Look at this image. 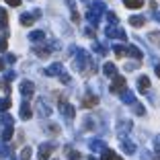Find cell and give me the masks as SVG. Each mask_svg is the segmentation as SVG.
<instances>
[{
  "mask_svg": "<svg viewBox=\"0 0 160 160\" xmlns=\"http://www.w3.org/2000/svg\"><path fill=\"white\" fill-rule=\"evenodd\" d=\"M144 23H146V19H144V17H132V19H129V25H132V27H136V29L144 27Z\"/></svg>",
  "mask_w": 160,
  "mask_h": 160,
  "instance_id": "21",
  "label": "cell"
},
{
  "mask_svg": "<svg viewBox=\"0 0 160 160\" xmlns=\"http://www.w3.org/2000/svg\"><path fill=\"white\" fill-rule=\"evenodd\" d=\"M132 127H133V123L129 121V119H125V121H119V125H117V133L123 138L127 132H129V129H132Z\"/></svg>",
  "mask_w": 160,
  "mask_h": 160,
  "instance_id": "10",
  "label": "cell"
},
{
  "mask_svg": "<svg viewBox=\"0 0 160 160\" xmlns=\"http://www.w3.org/2000/svg\"><path fill=\"white\" fill-rule=\"evenodd\" d=\"M107 10V6H105V2H90V8L86 10V21H90L92 25H97L101 21V17H103V12Z\"/></svg>",
  "mask_w": 160,
  "mask_h": 160,
  "instance_id": "1",
  "label": "cell"
},
{
  "mask_svg": "<svg viewBox=\"0 0 160 160\" xmlns=\"http://www.w3.org/2000/svg\"><path fill=\"white\" fill-rule=\"evenodd\" d=\"M156 144H158V146H160V138H156Z\"/></svg>",
  "mask_w": 160,
  "mask_h": 160,
  "instance_id": "47",
  "label": "cell"
},
{
  "mask_svg": "<svg viewBox=\"0 0 160 160\" xmlns=\"http://www.w3.org/2000/svg\"><path fill=\"white\" fill-rule=\"evenodd\" d=\"M12 133H14V127L12 125L4 127V132H2V142H8L10 138H12Z\"/></svg>",
  "mask_w": 160,
  "mask_h": 160,
  "instance_id": "29",
  "label": "cell"
},
{
  "mask_svg": "<svg viewBox=\"0 0 160 160\" xmlns=\"http://www.w3.org/2000/svg\"><path fill=\"white\" fill-rule=\"evenodd\" d=\"M33 52L37 53L39 58H47V56H52V47L43 43V45H35V47H33Z\"/></svg>",
  "mask_w": 160,
  "mask_h": 160,
  "instance_id": "9",
  "label": "cell"
},
{
  "mask_svg": "<svg viewBox=\"0 0 160 160\" xmlns=\"http://www.w3.org/2000/svg\"><path fill=\"white\" fill-rule=\"evenodd\" d=\"M121 148H123L125 154H133L136 152V144L133 142H127V140H121Z\"/></svg>",
  "mask_w": 160,
  "mask_h": 160,
  "instance_id": "18",
  "label": "cell"
},
{
  "mask_svg": "<svg viewBox=\"0 0 160 160\" xmlns=\"http://www.w3.org/2000/svg\"><path fill=\"white\" fill-rule=\"evenodd\" d=\"M148 88H150V78H148V76H140V78H138V90H140V92H146Z\"/></svg>",
  "mask_w": 160,
  "mask_h": 160,
  "instance_id": "13",
  "label": "cell"
},
{
  "mask_svg": "<svg viewBox=\"0 0 160 160\" xmlns=\"http://www.w3.org/2000/svg\"><path fill=\"white\" fill-rule=\"evenodd\" d=\"M6 25H8V14L4 8H0V29H6Z\"/></svg>",
  "mask_w": 160,
  "mask_h": 160,
  "instance_id": "28",
  "label": "cell"
},
{
  "mask_svg": "<svg viewBox=\"0 0 160 160\" xmlns=\"http://www.w3.org/2000/svg\"><path fill=\"white\" fill-rule=\"evenodd\" d=\"M123 4L127 8H142L144 6V0H123Z\"/></svg>",
  "mask_w": 160,
  "mask_h": 160,
  "instance_id": "20",
  "label": "cell"
},
{
  "mask_svg": "<svg viewBox=\"0 0 160 160\" xmlns=\"http://www.w3.org/2000/svg\"><path fill=\"white\" fill-rule=\"evenodd\" d=\"M60 80H62V82H70V76H68L66 72H62V74H60Z\"/></svg>",
  "mask_w": 160,
  "mask_h": 160,
  "instance_id": "42",
  "label": "cell"
},
{
  "mask_svg": "<svg viewBox=\"0 0 160 160\" xmlns=\"http://www.w3.org/2000/svg\"><path fill=\"white\" fill-rule=\"evenodd\" d=\"M88 160H97V158H94V156H90V158H88Z\"/></svg>",
  "mask_w": 160,
  "mask_h": 160,
  "instance_id": "48",
  "label": "cell"
},
{
  "mask_svg": "<svg viewBox=\"0 0 160 160\" xmlns=\"http://www.w3.org/2000/svg\"><path fill=\"white\" fill-rule=\"evenodd\" d=\"M39 113H41V117H49V113H52V109L45 107V101H39Z\"/></svg>",
  "mask_w": 160,
  "mask_h": 160,
  "instance_id": "27",
  "label": "cell"
},
{
  "mask_svg": "<svg viewBox=\"0 0 160 160\" xmlns=\"http://www.w3.org/2000/svg\"><path fill=\"white\" fill-rule=\"evenodd\" d=\"M0 121L4 123L6 127H8V125H12V117H10V115H0Z\"/></svg>",
  "mask_w": 160,
  "mask_h": 160,
  "instance_id": "34",
  "label": "cell"
},
{
  "mask_svg": "<svg viewBox=\"0 0 160 160\" xmlns=\"http://www.w3.org/2000/svg\"><path fill=\"white\" fill-rule=\"evenodd\" d=\"M92 52L97 53V56H107V47L101 45V43H92Z\"/></svg>",
  "mask_w": 160,
  "mask_h": 160,
  "instance_id": "26",
  "label": "cell"
},
{
  "mask_svg": "<svg viewBox=\"0 0 160 160\" xmlns=\"http://www.w3.org/2000/svg\"><path fill=\"white\" fill-rule=\"evenodd\" d=\"M148 41L154 43L156 47H160V31H152V33L148 35Z\"/></svg>",
  "mask_w": 160,
  "mask_h": 160,
  "instance_id": "22",
  "label": "cell"
},
{
  "mask_svg": "<svg viewBox=\"0 0 160 160\" xmlns=\"http://www.w3.org/2000/svg\"><path fill=\"white\" fill-rule=\"evenodd\" d=\"M133 111H136V115H144V113H146V111H144V107H142V105H133Z\"/></svg>",
  "mask_w": 160,
  "mask_h": 160,
  "instance_id": "38",
  "label": "cell"
},
{
  "mask_svg": "<svg viewBox=\"0 0 160 160\" xmlns=\"http://www.w3.org/2000/svg\"><path fill=\"white\" fill-rule=\"evenodd\" d=\"M107 37H111V39H125V31L123 29H119V27H115V25H111V27H107Z\"/></svg>",
  "mask_w": 160,
  "mask_h": 160,
  "instance_id": "6",
  "label": "cell"
},
{
  "mask_svg": "<svg viewBox=\"0 0 160 160\" xmlns=\"http://www.w3.org/2000/svg\"><path fill=\"white\" fill-rule=\"evenodd\" d=\"M109 90H111V92H115V94H123L127 90L125 78H123V76H115L113 82H111V86H109Z\"/></svg>",
  "mask_w": 160,
  "mask_h": 160,
  "instance_id": "3",
  "label": "cell"
},
{
  "mask_svg": "<svg viewBox=\"0 0 160 160\" xmlns=\"http://www.w3.org/2000/svg\"><path fill=\"white\" fill-rule=\"evenodd\" d=\"M45 76H58L60 78V74H62V64H52L49 68H45Z\"/></svg>",
  "mask_w": 160,
  "mask_h": 160,
  "instance_id": "12",
  "label": "cell"
},
{
  "mask_svg": "<svg viewBox=\"0 0 160 160\" xmlns=\"http://www.w3.org/2000/svg\"><path fill=\"white\" fill-rule=\"evenodd\" d=\"M97 103H99V97H97V94H86L84 99H82V107H86V109L94 107Z\"/></svg>",
  "mask_w": 160,
  "mask_h": 160,
  "instance_id": "11",
  "label": "cell"
},
{
  "mask_svg": "<svg viewBox=\"0 0 160 160\" xmlns=\"http://www.w3.org/2000/svg\"><path fill=\"white\" fill-rule=\"evenodd\" d=\"M10 6H21V0H6Z\"/></svg>",
  "mask_w": 160,
  "mask_h": 160,
  "instance_id": "43",
  "label": "cell"
},
{
  "mask_svg": "<svg viewBox=\"0 0 160 160\" xmlns=\"http://www.w3.org/2000/svg\"><path fill=\"white\" fill-rule=\"evenodd\" d=\"M74 66H76V70H82L84 74H90V72H92V62H90L88 53H86L84 49H80V52L76 53V58H74Z\"/></svg>",
  "mask_w": 160,
  "mask_h": 160,
  "instance_id": "2",
  "label": "cell"
},
{
  "mask_svg": "<svg viewBox=\"0 0 160 160\" xmlns=\"http://www.w3.org/2000/svg\"><path fill=\"white\" fill-rule=\"evenodd\" d=\"M53 150H56V144H52V142L49 144H41L39 146V160H47Z\"/></svg>",
  "mask_w": 160,
  "mask_h": 160,
  "instance_id": "5",
  "label": "cell"
},
{
  "mask_svg": "<svg viewBox=\"0 0 160 160\" xmlns=\"http://www.w3.org/2000/svg\"><path fill=\"white\" fill-rule=\"evenodd\" d=\"M2 70H4V62L0 60V72H2Z\"/></svg>",
  "mask_w": 160,
  "mask_h": 160,
  "instance_id": "46",
  "label": "cell"
},
{
  "mask_svg": "<svg viewBox=\"0 0 160 160\" xmlns=\"http://www.w3.org/2000/svg\"><path fill=\"white\" fill-rule=\"evenodd\" d=\"M6 47H8V39L0 37V52H6Z\"/></svg>",
  "mask_w": 160,
  "mask_h": 160,
  "instance_id": "37",
  "label": "cell"
},
{
  "mask_svg": "<svg viewBox=\"0 0 160 160\" xmlns=\"http://www.w3.org/2000/svg\"><path fill=\"white\" fill-rule=\"evenodd\" d=\"M113 53L117 58H123V56H127V49H125V47H121V45H113Z\"/></svg>",
  "mask_w": 160,
  "mask_h": 160,
  "instance_id": "31",
  "label": "cell"
},
{
  "mask_svg": "<svg viewBox=\"0 0 160 160\" xmlns=\"http://www.w3.org/2000/svg\"><path fill=\"white\" fill-rule=\"evenodd\" d=\"M12 78H14V72H12V70H10V72H6V76H4L6 84H8V82H10V80H12Z\"/></svg>",
  "mask_w": 160,
  "mask_h": 160,
  "instance_id": "41",
  "label": "cell"
},
{
  "mask_svg": "<svg viewBox=\"0 0 160 160\" xmlns=\"http://www.w3.org/2000/svg\"><path fill=\"white\" fill-rule=\"evenodd\" d=\"M88 148L92 152H105V150H107V144H105L103 140H90L88 142Z\"/></svg>",
  "mask_w": 160,
  "mask_h": 160,
  "instance_id": "8",
  "label": "cell"
},
{
  "mask_svg": "<svg viewBox=\"0 0 160 160\" xmlns=\"http://www.w3.org/2000/svg\"><path fill=\"white\" fill-rule=\"evenodd\" d=\"M8 160H17V158H8Z\"/></svg>",
  "mask_w": 160,
  "mask_h": 160,
  "instance_id": "49",
  "label": "cell"
},
{
  "mask_svg": "<svg viewBox=\"0 0 160 160\" xmlns=\"http://www.w3.org/2000/svg\"><path fill=\"white\" fill-rule=\"evenodd\" d=\"M10 105H12V103H10L8 97H6V99H2V101H0V111H8Z\"/></svg>",
  "mask_w": 160,
  "mask_h": 160,
  "instance_id": "32",
  "label": "cell"
},
{
  "mask_svg": "<svg viewBox=\"0 0 160 160\" xmlns=\"http://www.w3.org/2000/svg\"><path fill=\"white\" fill-rule=\"evenodd\" d=\"M19 90H21V94H23L25 99H31L33 97V92H35V88H33V82H29V80H23L21 82V86H19Z\"/></svg>",
  "mask_w": 160,
  "mask_h": 160,
  "instance_id": "4",
  "label": "cell"
},
{
  "mask_svg": "<svg viewBox=\"0 0 160 160\" xmlns=\"http://www.w3.org/2000/svg\"><path fill=\"white\" fill-rule=\"evenodd\" d=\"M31 148H23V152H21V160H31Z\"/></svg>",
  "mask_w": 160,
  "mask_h": 160,
  "instance_id": "33",
  "label": "cell"
},
{
  "mask_svg": "<svg viewBox=\"0 0 160 160\" xmlns=\"http://www.w3.org/2000/svg\"><path fill=\"white\" fill-rule=\"evenodd\" d=\"M107 19H109V23H111V25H117V14H115V12H111V10H109V12H107Z\"/></svg>",
  "mask_w": 160,
  "mask_h": 160,
  "instance_id": "35",
  "label": "cell"
},
{
  "mask_svg": "<svg viewBox=\"0 0 160 160\" xmlns=\"http://www.w3.org/2000/svg\"><path fill=\"white\" fill-rule=\"evenodd\" d=\"M10 156V148L6 142H0V158H8Z\"/></svg>",
  "mask_w": 160,
  "mask_h": 160,
  "instance_id": "25",
  "label": "cell"
},
{
  "mask_svg": "<svg viewBox=\"0 0 160 160\" xmlns=\"http://www.w3.org/2000/svg\"><path fill=\"white\" fill-rule=\"evenodd\" d=\"M84 35H86V37H94V35H97V31H94V29H90V27H86L84 29Z\"/></svg>",
  "mask_w": 160,
  "mask_h": 160,
  "instance_id": "39",
  "label": "cell"
},
{
  "mask_svg": "<svg viewBox=\"0 0 160 160\" xmlns=\"http://www.w3.org/2000/svg\"><path fill=\"white\" fill-rule=\"evenodd\" d=\"M21 119H31V115H33V109H31V105L29 103H23L21 105Z\"/></svg>",
  "mask_w": 160,
  "mask_h": 160,
  "instance_id": "14",
  "label": "cell"
},
{
  "mask_svg": "<svg viewBox=\"0 0 160 160\" xmlns=\"http://www.w3.org/2000/svg\"><path fill=\"white\" fill-rule=\"evenodd\" d=\"M103 72L107 76H111V78H115V76H117V68H115V64H111V62H107V64L103 66Z\"/></svg>",
  "mask_w": 160,
  "mask_h": 160,
  "instance_id": "16",
  "label": "cell"
},
{
  "mask_svg": "<svg viewBox=\"0 0 160 160\" xmlns=\"http://www.w3.org/2000/svg\"><path fill=\"white\" fill-rule=\"evenodd\" d=\"M156 76H158V78H160V64H158V66H156Z\"/></svg>",
  "mask_w": 160,
  "mask_h": 160,
  "instance_id": "45",
  "label": "cell"
},
{
  "mask_svg": "<svg viewBox=\"0 0 160 160\" xmlns=\"http://www.w3.org/2000/svg\"><path fill=\"white\" fill-rule=\"evenodd\" d=\"M121 99H123L125 105H136V97H133V92H127V90H125V92L121 94Z\"/></svg>",
  "mask_w": 160,
  "mask_h": 160,
  "instance_id": "24",
  "label": "cell"
},
{
  "mask_svg": "<svg viewBox=\"0 0 160 160\" xmlns=\"http://www.w3.org/2000/svg\"><path fill=\"white\" fill-rule=\"evenodd\" d=\"M156 156L160 158V146H158V144H156Z\"/></svg>",
  "mask_w": 160,
  "mask_h": 160,
  "instance_id": "44",
  "label": "cell"
},
{
  "mask_svg": "<svg viewBox=\"0 0 160 160\" xmlns=\"http://www.w3.org/2000/svg\"><path fill=\"white\" fill-rule=\"evenodd\" d=\"M29 39L33 43H43L45 41V33H43V31H33V33L29 35Z\"/></svg>",
  "mask_w": 160,
  "mask_h": 160,
  "instance_id": "17",
  "label": "cell"
},
{
  "mask_svg": "<svg viewBox=\"0 0 160 160\" xmlns=\"http://www.w3.org/2000/svg\"><path fill=\"white\" fill-rule=\"evenodd\" d=\"M68 6H70V10H72V21H74V23H80V17L74 8V0H68Z\"/></svg>",
  "mask_w": 160,
  "mask_h": 160,
  "instance_id": "30",
  "label": "cell"
},
{
  "mask_svg": "<svg viewBox=\"0 0 160 160\" xmlns=\"http://www.w3.org/2000/svg\"><path fill=\"white\" fill-rule=\"evenodd\" d=\"M68 160H80V152L70 150V152H68Z\"/></svg>",
  "mask_w": 160,
  "mask_h": 160,
  "instance_id": "36",
  "label": "cell"
},
{
  "mask_svg": "<svg viewBox=\"0 0 160 160\" xmlns=\"http://www.w3.org/2000/svg\"><path fill=\"white\" fill-rule=\"evenodd\" d=\"M101 160H123V158H121V156H117L115 152H111V150L107 148V150L103 152V158H101Z\"/></svg>",
  "mask_w": 160,
  "mask_h": 160,
  "instance_id": "23",
  "label": "cell"
},
{
  "mask_svg": "<svg viewBox=\"0 0 160 160\" xmlns=\"http://www.w3.org/2000/svg\"><path fill=\"white\" fill-rule=\"evenodd\" d=\"M127 53H129L132 58H136V60H142V58H144V53L140 52V47H138V45H129V47H127Z\"/></svg>",
  "mask_w": 160,
  "mask_h": 160,
  "instance_id": "19",
  "label": "cell"
},
{
  "mask_svg": "<svg viewBox=\"0 0 160 160\" xmlns=\"http://www.w3.org/2000/svg\"><path fill=\"white\" fill-rule=\"evenodd\" d=\"M33 23H35V14H31V12H23V14H21V25L31 27Z\"/></svg>",
  "mask_w": 160,
  "mask_h": 160,
  "instance_id": "15",
  "label": "cell"
},
{
  "mask_svg": "<svg viewBox=\"0 0 160 160\" xmlns=\"http://www.w3.org/2000/svg\"><path fill=\"white\" fill-rule=\"evenodd\" d=\"M14 62H17V58L12 53H6V64H14Z\"/></svg>",
  "mask_w": 160,
  "mask_h": 160,
  "instance_id": "40",
  "label": "cell"
},
{
  "mask_svg": "<svg viewBox=\"0 0 160 160\" xmlns=\"http://www.w3.org/2000/svg\"><path fill=\"white\" fill-rule=\"evenodd\" d=\"M60 109H62V115H66V119H74V107H72L70 103H66V101H62V105H60Z\"/></svg>",
  "mask_w": 160,
  "mask_h": 160,
  "instance_id": "7",
  "label": "cell"
}]
</instances>
